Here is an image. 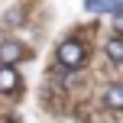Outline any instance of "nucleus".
<instances>
[{
	"instance_id": "1",
	"label": "nucleus",
	"mask_w": 123,
	"mask_h": 123,
	"mask_svg": "<svg viewBox=\"0 0 123 123\" xmlns=\"http://www.w3.org/2000/svg\"><path fill=\"white\" fill-rule=\"evenodd\" d=\"M84 58H87V49L78 39H65V42L58 45V65L62 68H81Z\"/></svg>"
},
{
	"instance_id": "2",
	"label": "nucleus",
	"mask_w": 123,
	"mask_h": 123,
	"mask_svg": "<svg viewBox=\"0 0 123 123\" xmlns=\"http://www.w3.org/2000/svg\"><path fill=\"white\" fill-rule=\"evenodd\" d=\"M19 58H26V45L16 39H3L0 42V65H16Z\"/></svg>"
},
{
	"instance_id": "3",
	"label": "nucleus",
	"mask_w": 123,
	"mask_h": 123,
	"mask_svg": "<svg viewBox=\"0 0 123 123\" xmlns=\"http://www.w3.org/2000/svg\"><path fill=\"white\" fill-rule=\"evenodd\" d=\"M19 87V74L13 65H0V94H16Z\"/></svg>"
},
{
	"instance_id": "5",
	"label": "nucleus",
	"mask_w": 123,
	"mask_h": 123,
	"mask_svg": "<svg viewBox=\"0 0 123 123\" xmlns=\"http://www.w3.org/2000/svg\"><path fill=\"white\" fill-rule=\"evenodd\" d=\"M107 58H110L113 65H123V39L120 36L107 39Z\"/></svg>"
},
{
	"instance_id": "4",
	"label": "nucleus",
	"mask_w": 123,
	"mask_h": 123,
	"mask_svg": "<svg viewBox=\"0 0 123 123\" xmlns=\"http://www.w3.org/2000/svg\"><path fill=\"white\" fill-rule=\"evenodd\" d=\"M104 104L110 110H123V84H110L104 91Z\"/></svg>"
},
{
	"instance_id": "7",
	"label": "nucleus",
	"mask_w": 123,
	"mask_h": 123,
	"mask_svg": "<svg viewBox=\"0 0 123 123\" xmlns=\"http://www.w3.org/2000/svg\"><path fill=\"white\" fill-rule=\"evenodd\" d=\"M113 23H117V29H123V13H113Z\"/></svg>"
},
{
	"instance_id": "6",
	"label": "nucleus",
	"mask_w": 123,
	"mask_h": 123,
	"mask_svg": "<svg viewBox=\"0 0 123 123\" xmlns=\"http://www.w3.org/2000/svg\"><path fill=\"white\" fill-rule=\"evenodd\" d=\"M107 10H110V13H117V10H123V0H110V3H107Z\"/></svg>"
}]
</instances>
